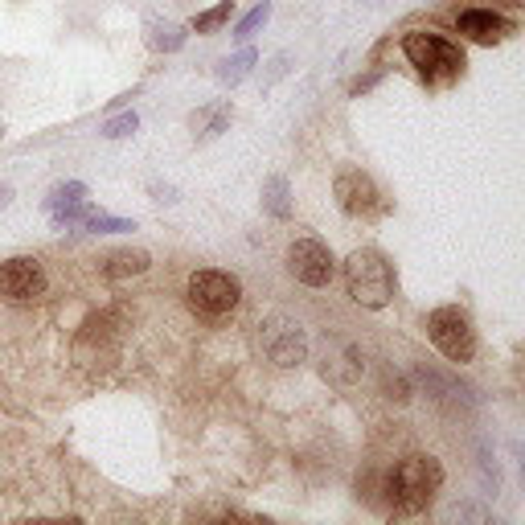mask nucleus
Masks as SVG:
<instances>
[{
	"mask_svg": "<svg viewBox=\"0 0 525 525\" xmlns=\"http://www.w3.org/2000/svg\"><path fill=\"white\" fill-rule=\"evenodd\" d=\"M189 308L197 312V316L205 320H221L230 316V312L242 304V283H238V275H230V271H218V267H201L189 275Z\"/></svg>",
	"mask_w": 525,
	"mask_h": 525,
	"instance_id": "7ed1b4c3",
	"label": "nucleus"
},
{
	"mask_svg": "<svg viewBox=\"0 0 525 525\" xmlns=\"http://www.w3.org/2000/svg\"><path fill=\"white\" fill-rule=\"evenodd\" d=\"M46 287H49L46 267H41L33 254H13V259L0 262V300L33 304L46 295Z\"/></svg>",
	"mask_w": 525,
	"mask_h": 525,
	"instance_id": "0eeeda50",
	"label": "nucleus"
},
{
	"mask_svg": "<svg viewBox=\"0 0 525 525\" xmlns=\"http://www.w3.org/2000/svg\"><path fill=\"white\" fill-rule=\"evenodd\" d=\"M189 128H193L197 139H218L221 131L230 128V103H213V107L193 111V115H189Z\"/></svg>",
	"mask_w": 525,
	"mask_h": 525,
	"instance_id": "f8f14e48",
	"label": "nucleus"
},
{
	"mask_svg": "<svg viewBox=\"0 0 525 525\" xmlns=\"http://www.w3.org/2000/svg\"><path fill=\"white\" fill-rule=\"evenodd\" d=\"M361 349L357 345H345V341H333L324 345V377L336 386H353L361 377Z\"/></svg>",
	"mask_w": 525,
	"mask_h": 525,
	"instance_id": "9b49d317",
	"label": "nucleus"
},
{
	"mask_svg": "<svg viewBox=\"0 0 525 525\" xmlns=\"http://www.w3.org/2000/svg\"><path fill=\"white\" fill-rule=\"evenodd\" d=\"M443 484V468L435 456H407L394 464V472L386 476V497H390L394 513H418L427 509L431 492Z\"/></svg>",
	"mask_w": 525,
	"mask_h": 525,
	"instance_id": "f257e3e1",
	"label": "nucleus"
},
{
	"mask_svg": "<svg viewBox=\"0 0 525 525\" xmlns=\"http://www.w3.org/2000/svg\"><path fill=\"white\" fill-rule=\"evenodd\" d=\"M427 336H431L435 349L448 361H456V365L476 357V328H472V320H468V312L456 308V304L435 308L431 316H427Z\"/></svg>",
	"mask_w": 525,
	"mask_h": 525,
	"instance_id": "39448f33",
	"label": "nucleus"
},
{
	"mask_svg": "<svg viewBox=\"0 0 525 525\" xmlns=\"http://www.w3.org/2000/svg\"><path fill=\"white\" fill-rule=\"evenodd\" d=\"M267 16H271V5H267V0H262V5H254L251 13H246L242 21L234 25V37H238V41H251L254 33H259L262 25H267Z\"/></svg>",
	"mask_w": 525,
	"mask_h": 525,
	"instance_id": "aec40b11",
	"label": "nucleus"
},
{
	"mask_svg": "<svg viewBox=\"0 0 525 525\" xmlns=\"http://www.w3.org/2000/svg\"><path fill=\"white\" fill-rule=\"evenodd\" d=\"M262 210L271 218H292V185H287V177L262 180Z\"/></svg>",
	"mask_w": 525,
	"mask_h": 525,
	"instance_id": "2eb2a0df",
	"label": "nucleus"
},
{
	"mask_svg": "<svg viewBox=\"0 0 525 525\" xmlns=\"http://www.w3.org/2000/svg\"><path fill=\"white\" fill-rule=\"evenodd\" d=\"M148 46L172 54V49L185 46V29H180V25H172V21H148Z\"/></svg>",
	"mask_w": 525,
	"mask_h": 525,
	"instance_id": "a211bd4d",
	"label": "nucleus"
},
{
	"mask_svg": "<svg viewBox=\"0 0 525 525\" xmlns=\"http://www.w3.org/2000/svg\"><path fill=\"white\" fill-rule=\"evenodd\" d=\"M78 226L90 230V234H128V230H136V221H131V218H111V213H103V210L82 205Z\"/></svg>",
	"mask_w": 525,
	"mask_h": 525,
	"instance_id": "dca6fc26",
	"label": "nucleus"
},
{
	"mask_svg": "<svg viewBox=\"0 0 525 525\" xmlns=\"http://www.w3.org/2000/svg\"><path fill=\"white\" fill-rule=\"evenodd\" d=\"M345 283H349V295L361 308H386L394 295V271L382 251L361 246L345 259Z\"/></svg>",
	"mask_w": 525,
	"mask_h": 525,
	"instance_id": "f03ea898",
	"label": "nucleus"
},
{
	"mask_svg": "<svg viewBox=\"0 0 525 525\" xmlns=\"http://www.w3.org/2000/svg\"><path fill=\"white\" fill-rule=\"evenodd\" d=\"M262 353H267V361H275L279 369H292L300 365L304 357H308V333H304V324L295 316H283V312H275V316L262 320Z\"/></svg>",
	"mask_w": 525,
	"mask_h": 525,
	"instance_id": "423d86ee",
	"label": "nucleus"
},
{
	"mask_svg": "<svg viewBox=\"0 0 525 525\" xmlns=\"http://www.w3.org/2000/svg\"><path fill=\"white\" fill-rule=\"evenodd\" d=\"M287 271L304 287H328L336 275V262H333V251L320 238H295L292 251H287Z\"/></svg>",
	"mask_w": 525,
	"mask_h": 525,
	"instance_id": "6e6552de",
	"label": "nucleus"
},
{
	"mask_svg": "<svg viewBox=\"0 0 525 525\" xmlns=\"http://www.w3.org/2000/svg\"><path fill=\"white\" fill-rule=\"evenodd\" d=\"M333 193H336V201H341V210L349 213V218H374V213H382L377 185L361 169H341V172H336Z\"/></svg>",
	"mask_w": 525,
	"mask_h": 525,
	"instance_id": "1a4fd4ad",
	"label": "nucleus"
},
{
	"mask_svg": "<svg viewBox=\"0 0 525 525\" xmlns=\"http://www.w3.org/2000/svg\"><path fill=\"white\" fill-rule=\"evenodd\" d=\"M148 254L144 251H111L103 259V275L111 279V283H119V279H131V275H144L148 271Z\"/></svg>",
	"mask_w": 525,
	"mask_h": 525,
	"instance_id": "ddd939ff",
	"label": "nucleus"
},
{
	"mask_svg": "<svg viewBox=\"0 0 525 525\" xmlns=\"http://www.w3.org/2000/svg\"><path fill=\"white\" fill-rule=\"evenodd\" d=\"M152 193H156V201H177V189L160 185V180H152Z\"/></svg>",
	"mask_w": 525,
	"mask_h": 525,
	"instance_id": "4be33fe9",
	"label": "nucleus"
},
{
	"mask_svg": "<svg viewBox=\"0 0 525 525\" xmlns=\"http://www.w3.org/2000/svg\"><path fill=\"white\" fill-rule=\"evenodd\" d=\"M74 205H87V185H82V180H62V185L49 189V197H46V210L49 213L74 210Z\"/></svg>",
	"mask_w": 525,
	"mask_h": 525,
	"instance_id": "f3484780",
	"label": "nucleus"
},
{
	"mask_svg": "<svg viewBox=\"0 0 525 525\" xmlns=\"http://www.w3.org/2000/svg\"><path fill=\"white\" fill-rule=\"evenodd\" d=\"M254 62H259V54H254L251 46H242V49H238V54L221 57V62H218V70H213V78H218L221 87H238V82H242L246 74L254 70Z\"/></svg>",
	"mask_w": 525,
	"mask_h": 525,
	"instance_id": "4468645a",
	"label": "nucleus"
},
{
	"mask_svg": "<svg viewBox=\"0 0 525 525\" xmlns=\"http://www.w3.org/2000/svg\"><path fill=\"white\" fill-rule=\"evenodd\" d=\"M402 54H407V62L431 82L456 78V74L464 70V49H459L456 41L439 37V33H427V29L407 33V37H402Z\"/></svg>",
	"mask_w": 525,
	"mask_h": 525,
	"instance_id": "20e7f679",
	"label": "nucleus"
},
{
	"mask_svg": "<svg viewBox=\"0 0 525 525\" xmlns=\"http://www.w3.org/2000/svg\"><path fill=\"white\" fill-rule=\"evenodd\" d=\"M136 128H139V115L136 111H119V115H111V119L103 123V136L107 139H123V136H131Z\"/></svg>",
	"mask_w": 525,
	"mask_h": 525,
	"instance_id": "412c9836",
	"label": "nucleus"
},
{
	"mask_svg": "<svg viewBox=\"0 0 525 525\" xmlns=\"http://www.w3.org/2000/svg\"><path fill=\"white\" fill-rule=\"evenodd\" d=\"M230 13H234V0H221V5H213V8H205V13H197L193 29H197V33H213V29H221V25L230 21Z\"/></svg>",
	"mask_w": 525,
	"mask_h": 525,
	"instance_id": "6ab92c4d",
	"label": "nucleus"
},
{
	"mask_svg": "<svg viewBox=\"0 0 525 525\" xmlns=\"http://www.w3.org/2000/svg\"><path fill=\"white\" fill-rule=\"evenodd\" d=\"M456 29L464 33L468 41H476V46H497V41H505L509 33H513V25L500 13H492V8H464V13L456 16Z\"/></svg>",
	"mask_w": 525,
	"mask_h": 525,
	"instance_id": "9d476101",
	"label": "nucleus"
}]
</instances>
